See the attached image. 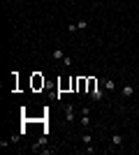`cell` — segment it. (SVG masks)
Listing matches in <instances>:
<instances>
[{
    "mask_svg": "<svg viewBox=\"0 0 139 155\" xmlns=\"http://www.w3.org/2000/svg\"><path fill=\"white\" fill-rule=\"evenodd\" d=\"M79 125H81V127H91V107H81V111H79Z\"/></svg>",
    "mask_w": 139,
    "mask_h": 155,
    "instance_id": "1",
    "label": "cell"
},
{
    "mask_svg": "<svg viewBox=\"0 0 139 155\" xmlns=\"http://www.w3.org/2000/svg\"><path fill=\"white\" fill-rule=\"evenodd\" d=\"M63 109H65V118H67V123H74V120H77V111H74V107H72V104H65Z\"/></svg>",
    "mask_w": 139,
    "mask_h": 155,
    "instance_id": "2",
    "label": "cell"
},
{
    "mask_svg": "<svg viewBox=\"0 0 139 155\" xmlns=\"http://www.w3.org/2000/svg\"><path fill=\"white\" fill-rule=\"evenodd\" d=\"M104 93L107 91H102V88H95V91L91 93V100L93 102H102V100H104Z\"/></svg>",
    "mask_w": 139,
    "mask_h": 155,
    "instance_id": "3",
    "label": "cell"
},
{
    "mask_svg": "<svg viewBox=\"0 0 139 155\" xmlns=\"http://www.w3.org/2000/svg\"><path fill=\"white\" fill-rule=\"evenodd\" d=\"M102 88L107 93H114L116 91V84H114V79H102Z\"/></svg>",
    "mask_w": 139,
    "mask_h": 155,
    "instance_id": "4",
    "label": "cell"
},
{
    "mask_svg": "<svg viewBox=\"0 0 139 155\" xmlns=\"http://www.w3.org/2000/svg\"><path fill=\"white\" fill-rule=\"evenodd\" d=\"M121 95H123V97H132V95H134L132 84H125V86H123V88H121Z\"/></svg>",
    "mask_w": 139,
    "mask_h": 155,
    "instance_id": "5",
    "label": "cell"
},
{
    "mask_svg": "<svg viewBox=\"0 0 139 155\" xmlns=\"http://www.w3.org/2000/svg\"><path fill=\"white\" fill-rule=\"evenodd\" d=\"M111 146H114V148H121V146H123V134L116 132V134L111 137Z\"/></svg>",
    "mask_w": 139,
    "mask_h": 155,
    "instance_id": "6",
    "label": "cell"
},
{
    "mask_svg": "<svg viewBox=\"0 0 139 155\" xmlns=\"http://www.w3.org/2000/svg\"><path fill=\"white\" fill-rule=\"evenodd\" d=\"M81 141H84V146H93V134H91V132H84Z\"/></svg>",
    "mask_w": 139,
    "mask_h": 155,
    "instance_id": "7",
    "label": "cell"
},
{
    "mask_svg": "<svg viewBox=\"0 0 139 155\" xmlns=\"http://www.w3.org/2000/svg\"><path fill=\"white\" fill-rule=\"evenodd\" d=\"M51 58H53V60H63V58H65V53L60 51V49H56V51L51 53Z\"/></svg>",
    "mask_w": 139,
    "mask_h": 155,
    "instance_id": "8",
    "label": "cell"
},
{
    "mask_svg": "<svg viewBox=\"0 0 139 155\" xmlns=\"http://www.w3.org/2000/svg\"><path fill=\"white\" fill-rule=\"evenodd\" d=\"M95 88H100V86H98V81H95V79H88V93H93Z\"/></svg>",
    "mask_w": 139,
    "mask_h": 155,
    "instance_id": "9",
    "label": "cell"
},
{
    "mask_svg": "<svg viewBox=\"0 0 139 155\" xmlns=\"http://www.w3.org/2000/svg\"><path fill=\"white\" fill-rule=\"evenodd\" d=\"M33 86H35V88H40V86H44V79L35 77V79H33Z\"/></svg>",
    "mask_w": 139,
    "mask_h": 155,
    "instance_id": "10",
    "label": "cell"
},
{
    "mask_svg": "<svg viewBox=\"0 0 139 155\" xmlns=\"http://www.w3.org/2000/svg\"><path fill=\"white\" fill-rule=\"evenodd\" d=\"M77 28H79V30H86V28H88V21H86V19H81L79 23H77Z\"/></svg>",
    "mask_w": 139,
    "mask_h": 155,
    "instance_id": "11",
    "label": "cell"
},
{
    "mask_svg": "<svg viewBox=\"0 0 139 155\" xmlns=\"http://www.w3.org/2000/svg\"><path fill=\"white\" fill-rule=\"evenodd\" d=\"M63 65H65V67H72V58H70V56H65V58H63Z\"/></svg>",
    "mask_w": 139,
    "mask_h": 155,
    "instance_id": "12",
    "label": "cell"
},
{
    "mask_svg": "<svg viewBox=\"0 0 139 155\" xmlns=\"http://www.w3.org/2000/svg\"><path fill=\"white\" fill-rule=\"evenodd\" d=\"M79 30V28H77V23H70V26H67V32H77Z\"/></svg>",
    "mask_w": 139,
    "mask_h": 155,
    "instance_id": "13",
    "label": "cell"
}]
</instances>
